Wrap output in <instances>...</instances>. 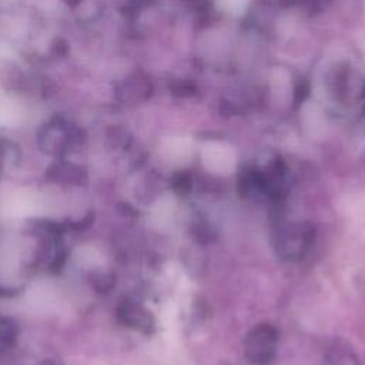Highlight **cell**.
Instances as JSON below:
<instances>
[{
    "label": "cell",
    "mask_w": 365,
    "mask_h": 365,
    "mask_svg": "<svg viewBox=\"0 0 365 365\" xmlns=\"http://www.w3.org/2000/svg\"><path fill=\"white\" fill-rule=\"evenodd\" d=\"M312 228L305 222H284L274 234L277 254L288 261L304 258L312 241Z\"/></svg>",
    "instance_id": "6da1fadb"
},
{
    "label": "cell",
    "mask_w": 365,
    "mask_h": 365,
    "mask_svg": "<svg viewBox=\"0 0 365 365\" xmlns=\"http://www.w3.org/2000/svg\"><path fill=\"white\" fill-rule=\"evenodd\" d=\"M278 344V332L269 324L252 328L244 341L245 358L254 365H268L274 361Z\"/></svg>",
    "instance_id": "7a4b0ae2"
},
{
    "label": "cell",
    "mask_w": 365,
    "mask_h": 365,
    "mask_svg": "<svg viewBox=\"0 0 365 365\" xmlns=\"http://www.w3.org/2000/svg\"><path fill=\"white\" fill-rule=\"evenodd\" d=\"M3 214L7 217H27L41 210V202L34 192L14 191L3 201Z\"/></svg>",
    "instance_id": "3957f363"
},
{
    "label": "cell",
    "mask_w": 365,
    "mask_h": 365,
    "mask_svg": "<svg viewBox=\"0 0 365 365\" xmlns=\"http://www.w3.org/2000/svg\"><path fill=\"white\" fill-rule=\"evenodd\" d=\"M238 190L244 197H255L259 194H265L264 190V178L261 170L247 168L240 175Z\"/></svg>",
    "instance_id": "277c9868"
},
{
    "label": "cell",
    "mask_w": 365,
    "mask_h": 365,
    "mask_svg": "<svg viewBox=\"0 0 365 365\" xmlns=\"http://www.w3.org/2000/svg\"><path fill=\"white\" fill-rule=\"evenodd\" d=\"M191 184H192V182H191L190 174L182 173V174H178V175L175 177L174 188H175V191H178V192L187 194V192H190V190H191Z\"/></svg>",
    "instance_id": "5b68a950"
},
{
    "label": "cell",
    "mask_w": 365,
    "mask_h": 365,
    "mask_svg": "<svg viewBox=\"0 0 365 365\" xmlns=\"http://www.w3.org/2000/svg\"><path fill=\"white\" fill-rule=\"evenodd\" d=\"M70 6H74V4H78L81 0H66Z\"/></svg>",
    "instance_id": "8992f818"
}]
</instances>
